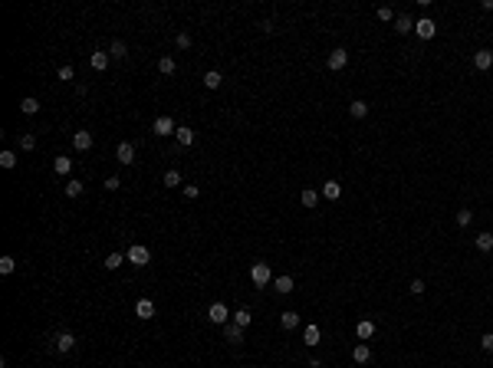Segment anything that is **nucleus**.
Segmentation results:
<instances>
[{"label":"nucleus","mask_w":493,"mask_h":368,"mask_svg":"<svg viewBox=\"0 0 493 368\" xmlns=\"http://www.w3.org/2000/svg\"><path fill=\"white\" fill-rule=\"evenodd\" d=\"M125 260L132 263V267H148V263H151V250H148V247H141V243H135V247H128Z\"/></svg>","instance_id":"f257e3e1"},{"label":"nucleus","mask_w":493,"mask_h":368,"mask_svg":"<svg viewBox=\"0 0 493 368\" xmlns=\"http://www.w3.org/2000/svg\"><path fill=\"white\" fill-rule=\"evenodd\" d=\"M250 280L257 283V286H270V283H273V270H270V263H253L250 267Z\"/></svg>","instance_id":"f03ea898"},{"label":"nucleus","mask_w":493,"mask_h":368,"mask_svg":"<svg viewBox=\"0 0 493 368\" xmlns=\"http://www.w3.org/2000/svg\"><path fill=\"white\" fill-rule=\"evenodd\" d=\"M207 319H211L214 326H227V322H230V309L224 303H214L211 309H207Z\"/></svg>","instance_id":"7ed1b4c3"},{"label":"nucleus","mask_w":493,"mask_h":368,"mask_svg":"<svg viewBox=\"0 0 493 368\" xmlns=\"http://www.w3.org/2000/svg\"><path fill=\"white\" fill-rule=\"evenodd\" d=\"M151 132L164 138V135H174L178 128H174V118H171V115H158L155 122H151Z\"/></svg>","instance_id":"20e7f679"},{"label":"nucleus","mask_w":493,"mask_h":368,"mask_svg":"<svg viewBox=\"0 0 493 368\" xmlns=\"http://www.w3.org/2000/svg\"><path fill=\"white\" fill-rule=\"evenodd\" d=\"M415 33H418L421 39H434V36H438V23H434L431 16H421V20L415 23Z\"/></svg>","instance_id":"39448f33"},{"label":"nucleus","mask_w":493,"mask_h":368,"mask_svg":"<svg viewBox=\"0 0 493 368\" xmlns=\"http://www.w3.org/2000/svg\"><path fill=\"white\" fill-rule=\"evenodd\" d=\"M345 63H349V53H345V49H332V53L326 56V66H329L332 72L345 69Z\"/></svg>","instance_id":"423d86ee"},{"label":"nucleus","mask_w":493,"mask_h":368,"mask_svg":"<svg viewBox=\"0 0 493 368\" xmlns=\"http://www.w3.org/2000/svg\"><path fill=\"white\" fill-rule=\"evenodd\" d=\"M109 63H112V56L105 53V49H95V53L89 56V66H92L95 72H105V69H109Z\"/></svg>","instance_id":"0eeeda50"},{"label":"nucleus","mask_w":493,"mask_h":368,"mask_svg":"<svg viewBox=\"0 0 493 368\" xmlns=\"http://www.w3.org/2000/svg\"><path fill=\"white\" fill-rule=\"evenodd\" d=\"M474 66H477L480 72L493 69V49H477V53H474Z\"/></svg>","instance_id":"6e6552de"},{"label":"nucleus","mask_w":493,"mask_h":368,"mask_svg":"<svg viewBox=\"0 0 493 368\" xmlns=\"http://www.w3.org/2000/svg\"><path fill=\"white\" fill-rule=\"evenodd\" d=\"M72 148H76V151H89V148H92V135H89L86 128L72 132Z\"/></svg>","instance_id":"1a4fd4ad"},{"label":"nucleus","mask_w":493,"mask_h":368,"mask_svg":"<svg viewBox=\"0 0 493 368\" xmlns=\"http://www.w3.org/2000/svg\"><path fill=\"white\" fill-rule=\"evenodd\" d=\"M115 158H118V165H132L135 161V145L132 141H122V145L115 148Z\"/></svg>","instance_id":"9d476101"},{"label":"nucleus","mask_w":493,"mask_h":368,"mask_svg":"<svg viewBox=\"0 0 493 368\" xmlns=\"http://www.w3.org/2000/svg\"><path fill=\"white\" fill-rule=\"evenodd\" d=\"M72 349H76V336H72V332H59V336H56V352H72Z\"/></svg>","instance_id":"9b49d317"},{"label":"nucleus","mask_w":493,"mask_h":368,"mask_svg":"<svg viewBox=\"0 0 493 368\" xmlns=\"http://www.w3.org/2000/svg\"><path fill=\"white\" fill-rule=\"evenodd\" d=\"M322 197H326V201H339V197H342V184H339V181H326V184H322Z\"/></svg>","instance_id":"f8f14e48"},{"label":"nucleus","mask_w":493,"mask_h":368,"mask_svg":"<svg viewBox=\"0 0 493 368\" xmlns=\"http://www.w3.org/2000/svg\"><path fill=\"white\" fill-rule=\"evenodd\" d=\"M135 316H138V319H151V316H155V303H151V299H138V303H135Z\"/></svg>","instance_id":"ddd939ff"},{"label":"nucleus","mask_w":493,"mask_h":368,"mask_svg":"<svg viewBox=\"0 0 493 368\" xmlns=\"http://www.w3.org/2000/svg\"><path fill=\"white\" fill-rule=\"evenodd\" d=\"M319 339H322L319 326H313V322H309V326H306V329H303V342L309 345V349H313V345H319Z\"/></svg>","instance_id":"4468645a"},{"label":"nucleus","mask_w":493,"mask_h":368,"mask_svg":"<svg viewBox=\"0 0 493 368\" xmlns=\"http://www.w3.org/2000/svg\"><path fill=\"white\" fill-rule=\"evenodd\" d=\"M224 339H227V342H243V329L240 326H237V322H227V326H224Z\"/></svg>","instance_id":"2eb2a0df"},{"label":"nucleus","mask_w":493,"mask_h":368,"mask_svg":"<svg viewBox=\"0 0 493 368\" xmlns=\"http://www.w3.org/2000/svg\"><path fill=\"white\" fill-rule=\"evenodd\" d=\"M355 336H359L362 342H365V339H372V336H375V322H372V319H362L359 326H355Z\"/></svg>","instance_id":"dca6fc26"},{"label":"nucleus","mask_w":493,"mask_h":368,"mask_svg":"<svg viewBox=\"0 0 493 368\" xmlns=\"http://www.w3.org/2000/svg\"><path fill=\"white\" fill-rule=\"evenodd\" d=\"M178 145L181 148H188V145H194V128H188V125H178Z\"/></svg>","instance_id":"f3484780"},{"label":"nucleus","mask_w":493,"mask_h":368,"mask_svg":"<svg viewBox=\"0 0 493 368\" xmlns=\"http://www.w3.org/2000/svg\"><path fill=\"white\" fill-rule=\"evenodd\" d=\"M109 56H112V59H128V46L122 43V39H112V46H109Z\"/></svg>","instance_id":"a211bd4d"},{"label":"nucleus","mask_w":493,"mask_h":368,"mask_svg":"<svg viewBox=\"0 0 493 368\" xmlns=\"http://www.w3.org/2000/svg\"><path fill=\"white\" fill-rule=\"evenodd\" d=\"M273 290L283 293V296H286V293H293V276H286V273L276 276V280H273Z\"/></svg>","instance_id":"6ab92c4d"},{"label":"nucleus","mask_w":493,"mask_h":368,"mask_svg":"<svg viewBox=\"0 0 493 368\" xmlns=\"http://www.w3.org/2000/svg\"><path fill=\"white\" fill-rule=\"evenodd\" d=\"M352 359L359 362V365H365V362L372 359V349H368L365 342H359V345H355V349H352Z\"/></svg>","instance_id":"aec40b11"},{"label":"nucleus","mask_w":493,"mask_h":368,"mask_svg":"<svg viewBox=\"0 0 493 368\" xmlns=\"http://www.w3.org/2000/svg\"><path fill=\"white\" fill-rule=\"evenodd\" d=\"M477 250H480V253H490V250H493V234H490V230L477 234Z\"/></svg>","instance_id":"412c9836"},{"label":"nucleus","mask_w":493,"mask_h":368,"mask_svg":"<svg viewBox=\"0 0 493 368\" xmlns=\"http://www.w3.org/2000/svg\"><path fill=\"white\" fill-rule=\"evenodd\" d=\"M395 30H398V33H411V30H415V20H411L408 13L395 16Z\"/></svg>","instance_id":"4be33fe9"},{"label":"nucleus","mask_w":493,"mask_h":368,"mask_svg":"<svg viewBox=\"0 0 493 368\" xmlns=\"http://www.w3.org/2000/svg\"><path fill=\"white\" fill-rule=\"evenodd\" d=\"M20 112H23V115H36V112H39V102L33 99V95H26V99H20Z\"/></svg>","instance_id":"5701e85b"},{"label":"nucleus","mask_w":493,"mask_h":368,"mask_svg":"<svg viewBox=\"0 0 493 368\" xmlns=\"http://www.w3.org/2000/svg\"><path fill=\"white\" fill-rule=\"evenodd\" d=\"M53 171H56V174H69V171H72V158L59 155V158L53 161Z\"/></svg>","instance_id":"b1692460"},{"label":"nucleus","mask_w":493,"mask_h":368,"mask_svg":"<svg viewBox=\"0 0 493 368\" xmlns=\"http://www.w3.org/2000/svg\"><path fill=\"white\" fill-rule=\"evenodd\" d=\"M220 82H224V76H220L217 69H207V72H204V86H207V89H217Z\"/></svg>","instance_id":"393cba45"},{"label":"nucleus","mask_w":493,"mask_h":368,"mask_svg":"<svg viewBox=\"0 0 493 368\" xmlns=\"http://www.w3.org/2000/svg\"><path fill=\"white\" fill-rule=\"evenodd\" d=\"M234 322L240 326V329H247V326L253 322V313H250V309H237V313H234Z\"/></svg>","instance_id":"a878e982"},{"label":"nucleus","mask_w":493,"mask_h":368,"mask_svg":"<svg viewBox=\"0 0 493 368\" xmlns=\"http://www.w3.org/2000/svg\"><path fill=\"white\" fill-rule=\"evenodd\" d=\"M349 115H352V118H365V115H368V105H365L362 99H355L352 105H349Z\"/></svg>","instance_id":"bb28decb"},{"label":"nucleus","mask_w":493,"mask_h":368,"mask_svg":"<svg viewBox=\"0 0 493 368\" xmlns=\"http://www.w3.org/2000/svg\"><path fill=\"white\" fill-rule=\"evenodd\" d=\"M122 263H128V260L122 257V253H109V257H105V263H102V267H105V270H118V267H122Z\"/></svg>","instance_id":"cd10ccee"},{"label":"nucleus","mask_w":493,"mask_h":368,"mask_svg":"<svg viewBox=\"0 0 493 368\" xmlns=\"http://www.w3.org/2000/svg\"><path fill=\"white\" fill-rule=\"evenodd\" d=\"M299 201H303V207H309V211H313L316 204H319V194H316V191H309V188H306L303 194H299Z\"/></svg>","instance_id":"c85d7f7f"},{"label":"nucleus","mask_w":493,"mask_h":368,"mask_svg":"<svg viewBox=\"0 0 493 368\" xmlns=\"http://www.w3.org/2000/svg\"><path fill=\"white\" fill-rule=\"evenodd\" d=\"M158 69H161V72H164V76H171V72H174V69H178V63H174L171 56H161V59H158Z\"/></svg>","instance_id":"c756f323"},{"label":"nucleus","mask_w":493,"mask_h":368,"mask_svg":"<svg viewBox=\"0 0 493 368\" xmlns=\"http://www.w3.org/2000/svg\"><path fill=\"white\" fill-rule=\"evenodd\" d=\"M66 197H79V194H82V181H76V178H72V181H66Z\"/></svg>","instance_id":"7c9ffc66"},{"label":"nucleus","mask_w":493,"mask_h":368,"mask_svg":"<svg viewBox=\"0 0 493 368\" xmlns=\"http://www.w3.org/2000/svg\"><path fill=\"white\" fill-rule=\"evenodd\" d=\"M280 322H283V329H296L299 326V313H283Z\"/></svg>","instance_id":"2f4dec72"},{"label":"nucleus","mask_w":493,"mask_h":368,"mask_svg":"<svg viewBox=\"0 0 493 368\" xmlns=\"http://www.w3.org/2000/svg\"><path fill=\"white\" fill-rule=\"evenodd\" d=\"M13 270H16V260H13V257H0V273L10 276Z\"/></svg>","instance_id":"473e14b6"},{"label":"nucleus","mask_w":493,"mask_h":368,"mask_svg":"<svg viewBox=\"0 0 493 368\" xmlns=\"http://www.w3.org/2000/svg\"><path fill=\"white\" fill-rule=\"evenodd\" d=\"M178 184H181V174L174 171V168L171 171H164V188H178Z\"/></svg>","instance_id":"72a5a7b5"},{"label":"nucleus","mask_w":493,"mask_h":368,"mask_svg":"<svg viewBox=\"0 0 493 368\" xmlns=\"http://www.w3.org/2000/svg\"><path fill=\"white\" fill-rule=\"evenodd\" d=\"M0 165L3 168H16V155L13 151H0Z\"/></svg>","instance_id":"f704fd0d"},{"label":"nucleus","mask_w":493,"mask_h":368,"mask_svg":"<svg viewBox=\"0 0 493 368\" xmlns=\"http://www.w3.org/2000/svg\"><path fill=\"white\" fill-rule=\"evenodd\" d=\"M174 46L178 49H191V33H178V36H174Z\"/></svg>","instance_id":"c9c22d12"},{"label":"nucleus","mask_w":493,"mask_h":368,"mask_svg":"<svg viewBox=\"0 0 493 368\" xmlns=\"http://www.w3.org/2000/svg\"><path fill=\"white\" fill-rule=\"evenodd\" d=\"M20 148H23V151H33V148H36V138H33L30 132H26V135H20Z\"/></svg>","instance_id":"e433bc0d"},{"label":"nucleus","mask_w":493,"mask_h":368,"mask_svg":"<svg viewBox=\"0 0 493 368\" xmlns=\"http://www.w3.org/2000/svg\"><path fill=\"white\" fill-rule=\"evenodd\" d=\"M470 220H474V211H467V207H464V211H457V224H461V227H467Z\"/></svg>","instance_id":"4c0bfd02"},{"label":"nucleus","mask_w":493,"mask_h":368,"mask_svg":"<svg viewBox=\"0 0 493 368\" xmlns=\"http://www.w3.org/2000/svg\"><path fill=\"white\" fill-rule=\"evenodd\" d=\"M378 20L392 23V20H395V10H392V7H378Z\"/></svg>","instance_id":"58836bf2"},{"label":"nucleus","mask_w":493,"mask_h":368,"mask_svg":"<svg viewBox=\"0 0 493 368\" xmlns=\"http://www.w3.org/2000/svg\"><path fill=\"white\" fill-rule=\"evenodd\" d=\"M56 76L63 79V82H72V79H76V76H72V66H59V72H56Z\"/></svg>","instance_id":"ea45409f"},{"label":"nucleus","mask_w":493,"mask_h":368,"mask_svg":"<svg viewBox=\"0 0 493 368\" xmlns=\"http://www.w3.org/2000/svg\"><path fill=\"white\" fill-rule=\"evenodd\" d=\"M480 349H484V352H493V332L480 336Z\"/></svg>","instance_id":"a19ab883"},{"label":"nucleus","mask_w":493,"mask_h":368,"mask_svg":"<svg viewBox=\"0 0 493 368\" xmlns=\"http://www.w3.org/2000/svg\"><path fill=\"white\" fill-rule=\"evenodd\" d=\"M118 188H122V178H115V174L105 178V191H118Z\"/></svg>","instance_id":"79ce46f5"},{"label":"nucleus","mask_w":493,"mask_h":368,"mask_svg":"<svg viewBox=\"0 0 493 368\" xmlns=\"http://www.w3.org/2000/svg\"><path fill=\"white\" fill-rule=\"evenodd\" d=\"M197 194H201V188H197V184H184V197H191V201H194Z\"/></svg>","instance_id":"37998d69"},{"label":"nucleus","mask_w":493,"mask_h":368,"mask_svg":"<svg viewBox=\"0 0 493 368\" xmlns=\"http://www.w3.org/2000/svg\"><path fill=\"white\" fill-rule=\"evenodd\" d=\"M424 290H428V286H424V280H411V293H415V296H421Z\"/></svg>","instance_id":"c03bdc74"},{"label":"nucleus","mask_w":493,"mask_h":368,"mask_svg":"<svg viewBox=\"0 0 493 368\" xmlns=\"http://www.w3.org/2000/svg\"><path fill=\"white\" fill-rule=\"evenodd\" d=\"M480 7H484V10H493V0H480Z\"/></svg>","instance_id":"a18cd8bd"}]
</instances>
